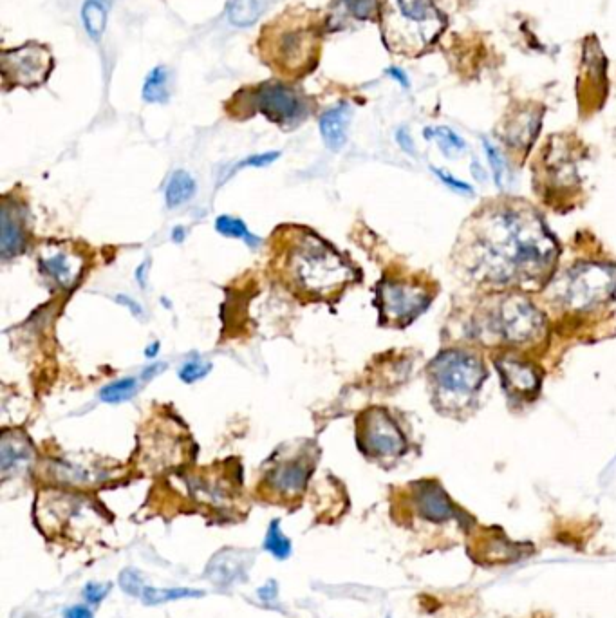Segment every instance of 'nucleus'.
Segmentation results:
<instances>
[{
    "mask_svg": "<svg viewBox=\"0 0 616 618\" xmlns=\"http://www.w3.org/2000/svg\"><path fill=\"white\" fill-rule=\"evenodd\" d=\"M559 244L532 206L503 203L476 217L463 239L461 263L488 286H530L550 277Z\"/></svg>",
    "mask_w": 616,
    "mask_h": 618,
    "instance_id": "f257e3e1",
    "label": "nucleus"
},
{
    "mask_svg": "<svg viewBox=\"0 0 616 618\" xmlns=\"http://www.w3.org/2000/svg\"><path fill=\"white\" fill-rule=\"evenodd\" d=\"M324 24L317 11L291 8L271 20L259 35V55L280 78H302L320 60Z\"/></svg>",
    "mask_w": 616,
    "mask_h": 618,
    "instance_id": "f03ea898",
    "label": "nucleus"
},
{
    "mask_svg": "<svg viewBox=\"0 0 616 618\" xmlns=\"http://www.w3.org/2000/svg\"><path fill=\"white\" fill-rule=\"evenodd\" d=\"M546 317L526 295H497L468 324V335L485 346L526 347L546 335Z\"/></svg>",
    "mask_w": 616,
    "mask_h": 618,
    "instance_id": "7ed1b4c3",
    "label": "nucleus"
},
{
    "mask_svg": "<svg viewBox=\"0 0 616 618\" xmlns=\"http://www.w3.org/2000/svg\"><path fill=\"white\" fill-rule=\"evenodd\" d=\"M284 268L291 284L315 297H331L356 279L355 268L331 244L306 230L290 239Z\"/></svg>",
    "mask_w": 616,
    "mask_h": 618,
    "instance_id": "20e7f679",
    "label": "nucleus"
},
{
    "mask_svg": "<svg viewBox=\"0 0 616 618\" xmlns=\"http://www.w3.org/2000/svg\"><path fill=\"white\" fill-rule=\"evenodd\" d=\"M486 366L481 356L465 349L441 351L429 366V380L439 409L448 414L467 411L485 384Z\"/></svg>",
    "mask_w": 616,
    "mask_h": 618,
    "instance_id": "39448f33",
    "label": "nucleus"
},
{
    "mask_svg": "<svg viewBox=\"0 0 616 618\" xmlns=\"http://www.w3.org/2000/svg\"><path fill=\"white\" fill-rule=\"evenodd\" d=\"M383 40L394 53L414 55L441 31V15L432 0H380Z\"/></svg>",
    "mask_w": 616,
    "mask_h": 618,
    "instance_id": "423d86ee",
    "label": "nucleus"
},
{
    "mask_svg": "<svg viewBox=\"0 0 616 618\" xmlns=\"http://www.w3.org/2000/svg\"><path fill=\"white\" fill-rule=\"evenodd\" d=\"M616 293V268L582 263L559 273L548 286V297L559 308L584 313L604 306Z\"/></svg>",
    "mask_w": 616,
    "mask_h": 618,
    "instance_id": "0eeeda50",
    "label": "nucleus"
},
{
    "mask_svg": "<svg viewBox=\"0 0 616 618\" xmlns=\"http://www.w3.org/2000/svg\"><path fill=\"white\" fill-rule=\"evenodd\" d=\"M309 100L299 89L282 82H264L241 89L230 102V114L246 118L262 114L284 129H293L309 116Z\"/></svg>",
    "mask_w": 616,
    "mask_h": 618,
    "instance_id": "6e6552de",
    "label": "nucleus"
},
{
    "mask_svg": "<svg viewBox=\"0 0 616 618\" xmlns=\"http://www.w3.org/2000/svg\"><path fill=\"white\" fill-rule=\"evenodd\" d=\"M434 299L427 284L405 279H383L376 288L380 320L387 326H409Z\"/></svg>",
    "mask_w": 616,
    "mask_h": 618,
    "instance_id": "1a4fd4ad",
    "label": "nucleus"
},
{
    "mask_svg": "<svg viewBox=\"0 0 616 618\" xmlns=\"http://www.w3.org/2000/svg\"><path fill=\"white\" fill-rule=\"evenodd\" d=\"M2 82L10 87H40L47 82L55 67V58L49 47L40 42H26L20 47L4 49L0 57Z\"/></svg>",
    "mask_w": 616,
    "mask_h": 618,
    "instance_id": "9d476101",
    "label": "nucleus"
},
{
    "mask_svg": "<svg viewBox=\"0 0 616 618\" xmlns=\"http://www.w3.org/2000/svg\"><path fill=\"white\" fill-rule=\"evenodd\" d=\"M358 449L367 458H400L407 450V438L385 409H369L358 418Z\"/></svg>",
    "mask_w": 616,
    "mask_h": 618,
    "instance_id": "9b49d317",
    "label": "nucleus"
},
{
    "mask_svg": "<svg viewBox=\"0 0 616 618\" xmlns=\"http://www.w3.org/2000/svg\"><path fill=\"white\" fill-rule=\"evenodd\" d=\"M495 369L503 389L515 400H533L541 393L542 371L528 356L506 351L495 356Z\"/></svg>",
    "mask_w": 616,
    "mask_h": 618,
    "instance_id": "f8f14e48",
    "label": "nucleus"
},
{
    "mask_svg": "<svg viewBox=\"0 0 616 618\" xmlns=\"http://www.w3.org/2000/svg\"><path fill=\"white\" fill-rule=\"evenodd\" d=\"M412 512L427 523L445 525L458 521L459 525L467 523V517L459 510L456 503L448 497L445 488L438 481H418L411 487Z\"/></svg>",
    "mask_w": 616,
    "mask_h": 618,
    "instance_id": "ddd939ff",
    "label": "nucleus"
},
{
    "mask_svg": "<svg viewBox=\"0 0 616 618\" xmlns=\"http://www.w3.org/2000/svg\"><path fill=\"white\" fill-rule=\"evenodd\" d=\"M311 472H313V461L308 456H297L275 465L268 472L264 483L275 496L293 499L304 492Z\"/></svg>",
    "mask_w": 616,
    "mask_h": 618,
    "instance_id": "4468645a",
    "label": "nucleus"
},
{
    "mask_svg": "<svg viewBox=\"0 0 616 618\" xmlns=\"http://www.w3.org/2000/svg\"><path fill=\"white\" fill-rule=\"evenodd\" d=\"M38 266L40 272L44 273L49 281L55 282L60 290H69L80 279V273L84 270V259L78 253L58 248L42 253Z\"/></svg>",
    "mask_w": 616,
    "mask_h": 618,
    "instance_id": "2eb2a0df",
    "label": "nucleus"
},
{
    "mask_svg": "<svg viewBox=\"0 0 616 618\" xmlns=\"http://www.w3.org/2000/svg\"><path fill=\"white\" fill-rule=\"evenodd\" d=\"M28 246V230L22 208L10 205L6 199L0 216V253L4 259H10L26 250Z\"/></svg>",
    "mask_w": 616,
    "mask_h": 618,
    "instance_id": "dca6fc26",
    "label": "nucleus"
},
{
    "mask_svg": "<svg viewBox=\"0 0 616 618\" xmlns=\"http://www.w3.org/2000/svg\"><path fill=\"white\" fill-rule=\"evenodd\" d=\"M542 125V114L537 109H523L512 116V120L504 127V141L510 149L524 150L532 147L533 141L539 136Z\"/></svg>",
    "mask_w": 616,
    "mask_h": 618,
    "instance_id": "f3484780",
    "label": "nucleus"
},
{
    "mask_svg": "<svg viewBox=\"0 0 616 618\" xmlns=\"http://www.w3.org/2000/svg\"><path fill=\"white\" fill-rule=\"evenodd\" d=\"M349 120H351V107L346 102L338 103L320 116L318 127H320V134H322V140L326 143L327 149L333 152L344 149Z\"/></svg>",
    "mask_w": 616,
    "mask_h": 618,
    "instance_id": "a211bd4d",
    "label": "nucleus"
},
{
    "mask_svg": "<svg viewBox=\"0 0 616 618\" xmlns=\"http://www.w3.org/2000/svg\"><path fill=\"white\" fill-rule=\"evenodd\" d=\"M33 458V449L29 441L17 432H4L0 441V470L2 476L8 478L11 472H19L28 465Z\"/></svg>",
    "mask_w": 616,
    "mask_h": 618,
    "instance_id": "6ab92c4d",
    "label": "nucleus"
},
{
    "mask_svg": "<svg viewBox=\"0 0 616 618\" xmlns=\"http://www.w3.org/2000/svg\"><path fill=\"white\" fill-rule=\"evenodd\" d=\"M474 552L483 564H508L521 557V548L517 544L508 541L504 535L495 534L485 537L474 546Z\"/></svg>",
    "mask_w": 616,
    "mask_h": 618,
    "instance_id": "aec40b11",
    "label": "nucleus"
},
{
    "mask_svg": "<svg viewBox=\"0 0 616 618\" xmlns=\"http://www.w3.org/2000/svg\"><path fill=\"white\" fill-rule=\"evenodd\" d=\"M273 2L275 0H232L228 4L226 17L235 28H250L270 10Z\"/></svg>",
    "mask_w": 616,
    "mask_h": 618,
    "instance_id": "412c9836",
    "label": "nucleus"
},
{
    "mask_svg": "<svg viewBox=\"0 0 616 618\" xmlns=\"http://www.w3.org/2000/svg\"><path fill=\"white\" fill-rule=\"evenodd\" d=\"M196 192V181L187 170H176L168 179L165 201H167L168 208H179V206L187 205L188 201H192Z\"/></svg>",
    "mask_w": 616,
    "mask_h": 618,
    "instance_id": "4be33fe9",
    "label": "nucleus"
},
{
    "mask_svg": "<svg viewBox=\"0 0 616 618\" xmlns=\"http://www.w3.org/2000/svg\"><path fill=\"white\" fill-rule=\"evenodd\" d=\"M111 6L112 0H85L84 6H82V20H84L85 31L96 42L105 33Z\"/></svg>",
    "mask_w": 616,
    "mask_h": 618,
    "instance_id": "5701e85b",
    "label": "nucleus"
},
{
    "mask_svg": "<svg viewBox=\"0 0 616 618\" xmlns=\"http://www.w3.org/2000/svg\"><path fill=\"white\" fill-rule=\"evenodd\" d=\"M168 80H170V73H168L167 67H154L145 78L143 91H141L143 100L147 103H167L168 98H170Z\"/></svg>",
    "mask_w": 616,
    "mask_h": 618,
    "instance_id": "b1692460",
    "label": "nucleus"
},
{
    "mask_svg": "<svg viewBox=\"0 0 616 618\" xmlns=\"http://www.w3.org/2000/svg\"><path fill=\"white\" fill-rule=\"evenodd\" d=\"M336 15L347 19L374 20L380 17V0H335Z\"/></svg>",
    "mask_w": 616,
    "mask_h": 618,
    "instance_id": "393cba45",
    "label": "nucleus"
},
{
    "mask_svg": "<svg viewBox=\"0 0 616 618\" xmlns=\"http://www.w3.org/2000/svg\"><path fill=\"white\" fill-rule=\"evenodd\" d=\"M215 230L219 234H223L224 237H234V239H241L243 243L248 244L250 248H255L261 244V237L252 234L250 228L246 226L244 221L232 216H221L215 219Z\"/></svg>",
    "mask_w": 616,
    "mask_h": 618,
    "instance_id": "a878e982",
    "label": "nucleus"
},
{
    "mask_svg": "<svg viewBox=\"0 0 616 618\" xmlns=\"http://www.w3.org/2000/svg\"><path fill=\"white\" fill-rule=\"evenodd\" d=\"M423 134H425L427 140L438 141L439 149L443 150V154L447 158H454V156H458L463 150L467 149L465 140L459 134L452 131V129H448V127H436V129L429 127V129H425Z\"/></svg>",
    "mask_w": 616,
    "mask_h": 618,
    "instance_id": "bb28decb",
    "label": "nucleus"
},
{
    "mask_svg": "<svg viewBox=\"0 0 616 618\" xmlns=\"http://www.w3.org/2000/svg\"><path fill=\"white\" fill-rule=\"evenodd\" d=\"M205 593L199 590H188V588H176V590H154L145 586L141 591V600L143 604L147 606H161V604H167L172 600L181 599H197V597H203Z\"/></svg>",
    "mask_w": 616,
    "mask_h": 618,
    "instance_id": "cd10ccee",
    "label": "nucleus"
},
{
    "mask_svg": "<svg viewBox=\"0 0 616 618\" xmlns=\"http://www.w3.org/2000/svg\"><path fill=\"white\" fill-rule=\"evenodd\" d=\"M136 393H138V380L122 378V380L105 385L100 391V400L105 403H123L134 398Z\"/></svg>",
    "mask_w": 616,
    "mask_h": 618,
    "instance_id": "c85d7f7f",
    "label": "nucleus"
},
{
    "mask_svg": "<svg viewBox=\"0 0 616 618\" xmlns=\"http://www.w3.org/2000/svg\"><path fill=\"white\" fill-rule=\"evenodd\" d=\"M264 550L271 553L275 559L284 561L291 555V541L280 530V521H271L270 528L264 539Z\"/></svg>",
    "mask_w": 616,
    "mask_h": 618,
    "instance_id": "c756f323",
    "label": "nucleus"
},
{
    "mask_svg": "<svg viewBox=\"0 0 616 618\" xmlns=\"http://www.w3.org/2000/svg\"><path fill=\"white\" fill-rule=\"evenodd\" d=\"M210 371H212V364L210 362H203L201 358H192V360L185 362L181 369H179V378L185 384H194L197 380L205 378Z\"/></svg>",
    "mask_w": 616,
    "mask_h": 618,
    "instance_id": "7c9ffc66",
    "label": "nucleus"
},
{
    "mask_svg": "<svg viewBox=\"0 0 616 618\" xmlns=\"http://www.w3.org/2000/svg\"><path fill=\"white\" fill-rule=\"evenodd\" d=\"M483 147H485L486 158L490 161V167H492V174H494L495 185L501 187L503 185L504 178V160L501 156V152L494 147L488 140H483Z\"/></svg>",
    "mask_w": 616,
    "mask_h": 618,
    "instance_id": "2f4dec72",
    "label": "nucleus"
},
{
    "mask_svg": "<svg viewBox=\"0 0 616 618\" xmlns=\"http://www.w3.org/2000/svg\"><path fill=\"white\" fill-rule=\"evenodd\" d=\"M280 158V152H262V154H253L246 160L239 161L235 165L232 174H235L237 170L241 169H261V167H268L273 161H277Z\"/></svg>",
    "mask_w": 616,
    "mask_h": 618,
    "instance_id": "473e14b6",
    "label": "nucleus"
},
{
    "mask_svg": "<svg viewBox=\"0 0 616 618\" xmlns=\"http://www.w3.org/2000/svg\"><path fill=\"white\" fill-rule=\"evenodd\" d=\"M120 586L127 595L132 597H141V591H143V581H141L140 573L134 572V570H125L120 575Z\"/></svg>",
    "mask_w": 616,
    "mask_h": 618,
    "instance_id": "72a5a7b5",
    "label": "nucleus"
},
{
    "mask_svg": "<svg viewBox=\"0 0 616 618\" xmlns=\"http://www.w3.org/2000/svg\"><path fill=\"white\" fill-rule=\"evenodd\" d=\"M109 590H111V586L109 584H100V582H89L87 586L84 588V599L87 600V604H100L105 600V597L109 595Z\"/></svg>",
    "mask_w": 616,
    "mask_h": 618,
    "instance_id": "f704fd0d",
    "label": "nucleus"
},
{
    "mask_svg": "<svg viewBox=\"0 0 616 618\" xmlns=\"http://www.w3.org/2000/svg\"><path fill=\"white\" fill-rule=\"evenodd\" d=\"M432 172L438 176L448 188H452V190H456V192H463V194H472L474 192V188L470 187L468 183L465 181H461V179L454 178V176H450L447 174L445 170L436 169V167H432Z\"/></svg>",
    "mask_w": 616,
    "mask_h": 618,
    "instance_id": "c9c22d12",
    "label": "nucleus"
},
{
    "mask_svg": "<svg viewBox=\"0 0 616 618\" xmlns=\"http://www.w3.org/2000/svg\"><path fill=\"white\" fill-rule=\"evenodd\" d=\"M396 141H398V145L402 147V150H405L407 154H414L416 149H414V141H412L411 134L409 131L402 127L400 131L396 132Z\"/></svg>",
    "mask_w": 616,
    "mask_h": 618,
    "instance_id": "e433bc0d",
    "label": "nucleus"
},
{
    "mask_svg": "<svg viewBox=\"0 0 616 618\" xmlns=\"http://www.w3.org/2000/svg\"><path fill=\"white\" fill-rule=\"evenodd\" d=\"M114 300H116L118 304L125 306V308H129V311H131L134 317H141V315H143V308H141L140 304H138L136 300L131 299L129 295H123L122 293V295H118V297Z\"/></svg>",
    "mask_w": 616,
    "mask_h": 618,
    "instance_id": "4c0bfd02",
    "label": "nucleus"
},
{
    "mask_svg": "<svg viewBox=\"0 0 616 618\" xmlns=\"http://www.w3.org/2000/svg\"><path fill=\"white\" fill-rule=\"evenodd\" d=\"M64 618H94L93 611L87 608V606H73V608H67L64 613Z\"/></svg>",
    "mask_w": 616,
    "mask_h": 618,
    "instance_id": "58836bf2",
    "label": "nucleus"
},
{
    "mask_svg": "<svg viewBox=\"0 0 616 618\" xmlns=\"http://www.w3.org/2000/svg\"><path fill=\"white\" fill-rule=\"evenodd\" d=\"M387 75L394 78L398 84L402 85L403 89L409 87V78H407V75L403 73L400 67H389V69H387Z\"/></svg>",
    "mask_w": 616,
    "mask_h": 618,
    "instance_id": "ea45409f",
    "label": "nucleus"
},
{
    "mask_svg": "<svg viewBox=\"0 0 616 618\" xmlns=\"http://www.w3.org/2000/svg\"><path fill=\"white\" fill-rule=\"evenodd\" d=\"M161 371H165V364H154V366L147 367V369L141 373V378H143V380H150V378L159 375Z\"/></svg>",
    "mask_w": 616,
    "mask_h": 618,
    "instance_id": "a19ab883",
    "label": "nucleus"
},
{
    "mask_svg": "<svg viewBox=\"0 0 616 618\" xmlns=\"http://www.w3.org/2000/svg\"><path fill=\"white\" fill-rule=\"evenodd\" d=\"M147 272H149V261L140 264V268L136 270V279H138L141 288H145V284H147Z\"/></svg>",
    "mask_w": 616,
    "mask_h": 618,
    "instance_id": "79ce46f5",
    "label": "nucleus"
},
{
    "mask_svg": "<svg viewBox=\"0 0 616 618\" xmlns=\"http://www.w3.org/2000/svg\"><path fill=\"white\" fill-rule=\"evenodd\" d=\"M275 595H277V586H275L273 582H270L268 586H264V588H261V590H259V597H261L262 600L273 599Z\"/></svg>",
    "mask_w": 616,
    "mask_h": 618,
    "instance_id": "37998d69",
    "label": "nucleus"
},
{
    "mask_svg": "<svg viewBox=\"0 0 616 618\" xmlns=\"http://www.w3.org/2000/svg\"><path fill=\"white\" fill-rule=\"evenodd\" d=\"M185 235H187V232H185L183 226H176V228L172 230V239H174L176 243H183V241H185Z\"/></svg>",
    "mask_w": 616,
    "mask_h": 618,
    "instance_id": "c03bdc74",
    "label": "nucleus"
},
{
    "mask_svg": "<svg viewBox=\"0 0 616 618\" xmlns=\"http://www.w3.org/2000/svg\"><path fill=\"white\" fill-rule=\"evenodd\" d=\"M159 349H161V344H159V342H152V344L145 349V355H147V358H154V356L158 355Z\"/></svg>",
    "mask_w": 616,
    "mask_h": 618,
    "instance_id": "a18cd8bd",
    "label": "nucleus"
},
{
    "mask_svg": "<svg viewBox=\"0 0 616 618\" xmlns=\"http://www.w3.org/2000/svg\"><path fill=\"white\" fill-rule=\"evenodd\" d=\"M389 618H391V617H389Z\"/></svg>",
    "mask_w": 616,
    "mask_h": 618,
    "instance_id": "49530a36",
    "label": "nucleus"
}]
</instances>
